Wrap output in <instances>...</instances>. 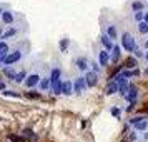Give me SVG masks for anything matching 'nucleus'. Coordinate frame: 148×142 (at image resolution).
<instances>
[{
    "instance_id": "nucleus-34",
    "label": "nucleus",
    "mask_w": 148,
    "mask_h": 142,
    "mask_svg": "<svg viewBox=\"0 0 148 142\" xmlns=\"http://www.w3.org/2000/svg\"><path fill=\"white\" fill-rule=\"evenodd\" d=\"M143 20H145V22L148 24V12H147V14H143Z\"/></svg>"
},
{
    "instance_id": "nucleus-39",
    "label": "nucleus",
    "mask_w": 148,
    "mask_h": 142,
    "mask_svg": "<svg viewBox=\"0 0 148 142\" xmlns=\"http://www.w3.org/2000/svg\"><path fill=\"white\" fill-rule=\"evenodd\" d=\"M2 12H3V10H2V8H0V14H2Z\"/></svg>"
},
{
    "instance_id": "nucleus-20",
    "label": "nucleus",
    "mask_w": 148,
    "mask_h": 142,
    "mask_svg": "<svg viewBox=\"0 0 148 142\" xmlns=\"http://www.w3.org/2000/svg\"><path fill=\"white\" fill-rule=\"evenodd\" d=\"M107 35L112 39V40L116 39V28H115V25H108L107 27Z\"/></svg>"
},
{
    "instance_id": "nucleus-7",
    "label": "nucleus",
    "mask_w": 148,
    "mask_h": 142,
    "mask_svg": "<svg viewBox=\"0 0 148 142\" xmlns=\"http://www.w3.org/2000/svg\"><path fill=\"white\" fill-rule=\"evenodd\" d=\"M50 89H52V92H53L55 95H60L62 94V80L60 79L50 80Z\"/></svg>"
},
{
    "instance_id": "nucleus-3",
    "label": "nucleus",
    "mask_w": 148,
    "mask_h": 142,
    "mask_svg": "<svg viewBox=\"0 0 148 142\" xmlns=\"http://www.w3.org/2000/svg\"><path fill=\"white\" fill-rule=\"evenodd\" d=\"M85 82H87L88 87H95L97 84H98V74L93 72V70H88L85 72Z\"/></svg>"
},
{
    "instance_id": "nucleus-35",
    "label": "nucleus",
    "mask_w": 148,
    "mask_h": 142,
    "mask_svg": "<svg viewBox=\"0 0 148 142\" xmlns=\"http://www.w3.org/2000/svg\"><path fill=\"white\" fill-rule=\"evenodd\" d=\"M3 89H5V84H3V82H0V90H3Z\"/></svg>"
},
{
    "instance_id": "nucleus-32",
    "label": "nucleus",
    "mask_w": 148,
    "mask_h": 142,
    "mask_svg": "<svg viewBox=\"0 0 148 142\" xmlns=\"http://www.w3.org/2000/svg\"><path fill=\"white\" fill-rule=\"evenodd\" d=\"M92 67H93V72H97V74H98V72H100V67H98V64H92Z\"/></svg>"
},
{
    "instance_id": "nucleus-26",
    "label": "nucleus",
    "mask_w": 148,
    "mask_h": 142,
    "mask_svg": "<svg viewBox=\"0 0 148 142\" xmlns=\"http://www.w3.org/2000/svg\"><path fill=\"white\" fill-rule=\"evenodd\" d=\"M68 44H70V42H68V39H62V42H60V48H62V52H65V50L68 48Z\"/></svg>"
},
{
    "instance_id": "nucleus-33",
    "label": "nucleus",
    "mask_w": 148,
    "mask_h": 142,
    "mask_svg": "<svg viewBox=\"0 0 148 142\" xmlns=\"http://www.w3.org/2000/svg\"><path fill=\"white\" fill-rule=\"evenodd\" d=\"M3 94H5V95H14V97H17V94H15V92H12V90H3Z\"/></svg>"
},
{
    "instance_id": "nucleus-13",
    "label": "nucleus",
    "mask_w": 148,
    "mask_h": 142,
    "mask_svg": "<svg viewBox=\"0 0 148 142\" xmlns=\"http://www.w3.org/2000/svg\"><path fill=\"white\" fill-rule=\"evenodd\" d=\"M118 59H120V45H115L112 47V55H110V60L112 62H118Z\"/></svg>"
},
{
    "instance_id": "nucleus-37",
    "label": "nucleus",
    "mask_w": 148,
    "mask_h": 142,
    "mask_svg": "<svg viewBox=\"0 0 148 142\" xmlns=\"http://www.w3.org/2000/svg\"><path fill=\"white\" fill-rule=\"evenodd\" d=\"M145 48H147V50H148V40L145 42Z\"/></svg>"
},
{
    "instance_id": "nucleus-28",
    "label": "nucleus",
    "mask_w": 148,
    "mask_h": 142,
    "mask_svg": "<svg viewBox=\"0 0 148 142\" xmlns=\"http://www.w3.org/2000/svg\"><path fill=\"white\" fill-rule=\"evenodd\" d=\"M14 35H17V30H15V28H10L7 34H3V39H10V37H14Z\"/></svg>"
},
{
    "instance_id": "nucleus-1",
    "label": "nucleus",
    "mask_w": 148,
    "mask_h": 142,
    "mask_svg": "<svg viewBox=\"0 0 148 142\" xmlns=\"http://www.w3.org/2000/svg\"><path fill=\"white\" fill-rule=\"evenodd\" d=\"M121 47L125 48L127 52H133V48L136 47L133 35H130L128 32H125V34L121 35Z\"/></svg>"
},
{
    "instance_id": "nucleus-27",
    "label": "nucleus",
    "mask_w": 148,
    "mask_h": 142,
    "mask_svg": "<svg viewBox=\"0 0 148 142\" xmlns=\"http://www.w3.org/2000/svg\"><path fill=\"white\" fill-rule=\"evenodd\" d=\"M136 64H138V62L135 60V59H128V60H127V67L128 69H135V67H136Z\"/></svg>"
},
{
    "instance_id": "nucleus-9",
    "label": "nucleus",
    "mask_w": 148,
    "mask_h": 142,
    "mask_svg": "<svg viewBox=\"0 0 148 142\" xmlns=\"http://www.w3.org/2000/svg\"><path fill=\"white\" fill-rule=\"evenodd\" d=\"M62 94L63 95H72L73 94V84L70 80L62 82Z\"/></svg>"
},
{
    "instance_id": "nucleus-19",
    "label": "nucleus",
    "mask_w": 148,
    "mask_h": 142,
    "mask_svg": "<svg viewBox=\"0 0 148 142\" xmlns=\"http://www.w3.org/2000/svg\"><path fill=\"white\" fill-rule=\"evenodd\" d=\"M25 77H27V74L22 70V72H15V75H14V79H12V80H15L17 84H22V82L25 80Z\"/></svg>"
},
{
    "instance_id": "nucleus-22",
    "label": "nucleus",
    "mask_w": 148,
    "mask_h": 142,
    "mask_svg": "<svg viewBox=\"0 0 148 142\" xmlns=\"http://www.w3.org/2000/svg\"><path fill=\"white\" fill-rule=\"evenodd\" d=\"M3 74L7 75V77H10V79H14L15 69H12V67H8V65H5V67H3Z\"/></svg>"
},
{
    "instance_id": "nucleus-31",
    "label": "nucleus",
    "mask_w": 148,
    "mask_h": 142,
    "mask_svg": "<svg viewBox=\"0 0 148 142\" xmlns=\"http://www.w3.org/2000/svg\"><path fill=\"white\" fill-rule=\"evenodd\" d=\"M141 119H143V117H133V119L130 121V124H132V125H135V124H136L138 121H141Z\"/></svg>"
},
{
    "instance_id": "nucleus-6",
    "label": "nucleus",
    "mask_w": 148,
    "mask_h": 142,
    "mask_svg": "<svg viewBox=\"0 0 148 142\" xmlns=\"http://www.w3.org/2000/svg\"><path fill=\"white\" fill-rule=\"evenodd\" d=\"M125 99H127L128 102H136V99H138V89L135 87V85H130L127 95H125Z\"/></svg>"
},
{
    "instance_id": "nucleus-21",
    "label": "nucleus",
    "mask_w": 148,
    "mask_h": 142,
    "mask_svg": "<svg viewBox=\"0 0 148 142\" xmlns=\"http://www.w3.org/2000/svg\"><path fill=\"white\" fill-rule=\"evenodd\" d=\"M40 89L42 90H48V89H50V77L40 79Z\"/></svg>"
},
{
    "instance_id": "nucleus-10",
    "label": "nucleus",
    "mask_w": 148,
    "mask_h": 142,
    "mask_svg": "<svg viewBox=\"0 0 148 142\" xmlns=\"http://www.w3.org/2000/svg\"><path fill=\"white\" fill-rule=\"evenodd\" d=\"M135 129H136V132H145V130L148 129V121L143 117L141 121H138L136 124H135Z\"/></svg>"
},
{
    "instance_id": "nucleus-40",
    "label": "nucleus",
    "mask_w": 148,
    "mask_h": 142,
    "mask_svg": "<svg viewBox=\"0 0 148 142\" xmlns=\"http://www.w3.org/2000/svg\"><path fill=\"white\" fill-rule=\"evenodd\" d=\"M147 74H148V69H147Z\"/></svg>"
},
{
    "instance_id": "nucleus-30",
    "label": "nucleus",
    "mask_w": 148,
    "mask_h": 142,
    "mask_svg": "<svg viewBox=\"0 0 148 142\" xmlns=\"http://www.w3.org/2000/svg\"><path fill=\"white\" fill-rule=\"evenodd\" d=\"M133 54L136 55V57H143V54H141V50H140V48H136V47L133 48Z\"/></svg>"
},
{
    "instance_id": "nucleus-5",
    "label": "nucleus",
    "mask_w": 148,
    "mask_h": 142,
    "mask_svg": "<svg viewBox=\"0 0 148 142\" xmlns=\"http://www.w3.org/2000/svg\"><path fill=\"white\" fill-rule=\"evenodd\" d=\"M38 82H40V75H38V74H30V75L25 77V85H27L28 89L35 87Z\"/></svg>"
},
{
    "instance_id": "nucleus-4",
    "label": "nucleus",
    "mask_w": 148,
    "mask_h": 142,
    "mask_svg": "<svg viewBox=\"0 0 148 142\" xmlns=\"http://www.w3.org/2000/svg\"><path fill=\"white\" fill-rule=\"evenodd\" d=\"M87 87H88V85H87V82H85V77H78V79L73 82V92H77V94L85 92Z\"/></svg>"
},
{
    "instance_id": "nucleus-15",
    "label": "nucleus",
    "mask_w": 148,
    "mask_h": 142,
    "mask_svg": "<svg viewBox=\"0 0 148 142\" xmlns=\"http://www.w3.org/2000/svg\"><path fill=\"white\" fill-rule=\"evenodd\" d=\"M136 28H138V32H140L141 35H147L148 34V24L145 20L136 22Z\"/></svg>"
},
{
    "instance_id": "nucleus-16",
    "label": "nucleus",
    "mask_w": 148,
    "mask_h": 142,
    "mask_svg": "<svg viewBox=\"0 0 148 142\" xmlns=\"http://www.w3.org/2000/svg\"><path fill=\"white\" fill-rule=\"evenodd\" d=\"M7 54H8V45L5 42H0V62H3Z\"/></svg>"
},
{
    "instance_id": "nucleus-14",
    "label": "nucleus",
    "mask_w": 148,
    "mask_h": 142,
    "mask_svg": "<svg viewBox=\"0 0 148 142\" xmlns=\"http://www.w3.org/2000/svg\"><path fill=\"white\" fill-rule=\"evenodd\" d=\"M101 44H103V47L107 48V50H112V47H113V40H112V39H110V37H108L107 34L105 35H101Z\"/></svg>"
},
{
    "instance_id": "nucleus-17",
    "label": "nucleus",
    "mask_w": 148,
    "mask_h": 142,
    "mask_svg": "<svg viewBox=\"0 0 148 142\" xmlns=\"http://www.w3.org/2000/svg\"><path fill=\"white\" fill-rule=\"evenodd\" d=\"M116 85H118V92H120V95H123V97H125V95H127V92H128L130 84L125 80V82H121V84H116Z\"/></svg>"
},
{
    "instance_id": "nucleus-8",
    "label": "nucleus",
    "mask_w": 148,
    "mask_h": 142,
    "mask_svg": "<svg viewBox=\"0 0 148 142\" xmlns=\"http://www.w3.org/2000/svg\"><path fill=\"white\" fill-rule=\"evenodd\" d=\"M98 60H100V65H101V67L108 65V62H110V54H108V50H107V48H105V50H100V52H98Z\"/></svg>"
},
{
    "instance_id": "nucleus-12",
    "label": "nucleus",
    "mask_w": 148,
    "mask_h": 142,
    "mask_svg": "<svg viewBox=\"0 0 148 142\" xmlns=\"http://www.w3.org/2000/svg\"><path fill=\"white\" fill-rule=\"evenodd\" d=\"M116 92H118V85H116V82L115 80H112L107 85V89H105V94L107 95H113V94H116Z\"/></svg>"
},
{
    "instance_id": "nucleus-25",
    "label": "nucleus",
    "mask_w": 148,
    "mask_h": 142,
    "mask_svg": "<svg viewBox=\"0 0 148 142\" xmlns=\"http://www.w3.org/2000/svg\"><path fill=\"white\" fill-rule=\"evenodd\" d=\"M133 19H135V22L143 20V12H141V10H136V12H133Z\"/></svg>"
},
{
    "instance_id": "nucleus-2",
    "label": "nucleus",
    "mask_w": 148,
    "mask_h": 142,
    "mask_svg": "<svg viewBox=\"0 0 148 142\" xmlns=\"http://www.w3.org/2000/svg\"><path fill=\"white\" fill-rule=\"evenodd\" d=\"M20 59H22V52L20 50H15V52H12V54L5 55V59H3L2 64H5V65H12V64H15V62H18Z\"/></svg>"
},
{
    "instance_id": "nucleus-23",
    "label": "nucleus",
    "mask_w": 148,
    "mask_h": 142,
    "mask_svg": "<svg viewBox=\"0 0 148 142\" xmlns=\"http://www.w3.org/2000/svg\"><path fill=\"white\" fill-rule=\"evenodd\" d=\"M143 2H140V0H135L133 3H132V8H133V12H136V10H143Z\"/></svg>"
},
{
    "instance_id": "nucleus-24",
    "label": "nucleus",
    "mask_w": 148,
    "mask_h": 142,
    "mask_svg": "<svg viewBox=\"0 0 148 142\" xmlns=\"http://www.w3.org/2000/svg\"><path fill=\"white\" fill-rule=\"evenodd\" d=\"M60 69H52V74H50V80H53V79H60Z\"/></svg>"
},
{
    "instance_id": "nucleus-38",
    "label": "nucleus",
    "mask_w": 148,
    "mask_h": 142,
    "mask_svg": "<svg viewBox=\"0 0 148 142\" xmlns=\"http://www.w3.org/2000/svg\"><path fill=\"white\" fill-rule=\"evenodd\" d=\"M2 32H3V28H2V25H0V35H2Z\"/></svg>"
},
{
    "instance_id": "nucleus-18",
    "label": "nucleus",
    "mask_w": 148,
    "mask_h": 142,
    "mask_svg": "<svg viewBox=\"0 0 148 142\" xmlns=\"http://www.w3.org/2000/svg\"><path fill=\"white\" fill-rule=\"evenodd\" d=\"M2 20H3V24H12L14 22V14L12 12H2Z\"/></svg>"
},
{
    "instance_id": "nucleus-29",
    "label": "nucleus",
    "mask_w": 148,
    "mask_h": 142,
    "mask_svg": "<svg viewBox=\"0 0 148 142\" xmlns=\"http://www.w3.org/2000/svg\"><path fill=\"white\" fill-rule=\"evenodd\" d=\"M112 114H113L115 117H120V109H116V107H113V109H112Z\"/></svg>"
},
{
    "instance_id": "nucleus-11",
    "label": "nucleus",
    "mask_w": 148,
    "mask_h": 142,
    "mask_svg": "<svg viewBox=\"0 0 148 142\" xmlns=\"http://www.w3.org/2000/svg\"><path fill=\"white\" fill-rule=\"evenodd\" d=\"M77 69L80 70V72H87L88 69V62L85 57H80V59H77Z\"/></svg>"
},
{
    "instance_id": "nucleus-36",
    "label": "nucleus",
    "mask_w": 148,
    "mask_h": 142,
    "mask_svg": "<svg viewBox=\"0 0 148 142\" xmlns=\"http://www.w3.org/2000/svg\"><path fill=\"white\" fill-rule=\"evenodd\" d=\"M145 59H147V62H148V50L145 52Z\"/></svg>"
}]
</instances>
